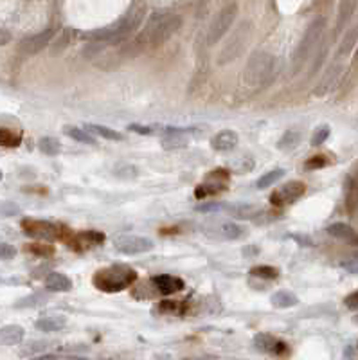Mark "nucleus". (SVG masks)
I'll use <instances>...</instances> for the list:
<instances>
[{
  "mask_svg": "<svg viewBox=\"0 0 358 360\" xmlns=\"http://www.w3.org/2000/svg\"><path fill=\"white\" fill-rule=\"evenodd\" d=\"M9 41V34L4 33V31H0V43H8Z\"/></svg>",
  "mask_w": 358,
  "mask_h": 360,
  "instance_id": "45",
  "label": "nucleus"
},
{
  "mask_svg": "<svg viewBox=\"0 0 358 360\" xmlns=\"http://www.w3.org/2000/svg\"><path fill=\"white\" fill-rule=\"evenodd\" d=\"M187 137L184 133H177V135H166L162 139V148L164 149H180L187 146Z\"/></svg>",
  "mask_w": 358,
  "mask_h": 360,
  "instance_id": "31",
  "label": "nucleus"
},
{
  "mask_svg": "<svg viewBox=\"0 0 358 360\" xmlns=\"http://www.w3.org/2000/svg\"><path fill=\"white\" fill-rule=\"evenodd\" d=\"M340 71H342L340 63L335 62L333 65H331V67L328 69V72L324 74V78H322L321 85H319V87L315 88V94H317V95L326 94V92H328L329 88H331V85H333V83L337 81V78H338V74H340Z\"/></svg>",
  "mask_w": 358,
  "mask_h": 360,
  "instance_id": "21",
  "label": "nucleus"
},
{
  "mask_svg": "<svg viewBox=\"0 0 358 360\" xmlns=\"http://www.w3.org/2000/svg\"><path fill=\"white\" fill-rule=\"evenodd\" d=\"M105 241V234L99 231H83L78 232L74 238H72V247L76 248H87V247H94V245H99Z\"/></svg>",
  "mask_w": 358,
  "mask_h": 360,
  "instance_id": "17",
  "label": "nucleus"
},
{
  "mask_svg": "<svg viewBox=\"0 0 358 360\" xmlns=\"http://www.w3.org/2000/svg\"><path fill=\"white\" fill-rule=\"evenodd\" d=\"M0 180H2V171H0Z\"/></svg>",
  "mask_w": 358,
  "mask_h": 360,
  "instance_id": "48",
  "label": "nucleus"
},
{
  "mask_svg": "<svg viewBox=\"0 0 358 360\" xmlns=\"http://www.w3.org/2000/svg\"><path fill=\"white\" fill-rule=\"evenodd\" d=\"M25 250L34 256H40V258H49L54 254V247L50 243H31V245H25Z\"/></svg>",
  "mask_w": 358,
  "mask_h": 360,
  "instance_id": "34",
  "label": "nucleus"
},
{
  "mask_svg": "<svg viewBox=\"0 0 358 360\" xmlns=\"http://www.w3.org/2000/svg\"><path fill=\"white\" fill-rule=\"evenodd\" d=\"M85 128H87V132H92L95 135L103 137V139H108V141H123L124 139L123 133L108 128V126H103V124H87Z\"/></svg>",
  "mask_w": 358,
  "mask_h": 360,
  "instance_id": "27",
  "label": "nucleus"
},
{
  "mask_svg": "<svg viewBox=\"0 0 358 360\" xmlns=\"http://www.w3.org/2000/svg\"><path fill=\"white\" fill-rule=\"evenodd\" d=\"M300 139H302V133L299 130H288L281 135V139L277 141V149H283V151H292L297 146L300 144Z\"/></svg>",
  "mask_w": 358,
  "mask_h": 360,
  "instance_id": "23",
  "label": "nucleus"
},
{
  "mask_svg": "<svg viewBox=\"0 0 358 360\" xmlns=\"http://www.w3.org/2000/svg\"><path fill=\"white\" fill-rule=\"evenodd\" d=\"M25 330L18 324H8L0 328V344L2 346H17L24 340Z\"/></svg>",
  "mask_w": 358,
  "mask_h": 360,
  "instance_id": "16",
  "label": "nucleus"
},
{
  "mask_svg": "<svg viewBox=\"0 0 358 360\" xmlns=\"http://www.w3.org/2000/svg\"><path fill=\"white\" fill-rule=\"evenodd\" d=\"M22 137L18 133H15L13 130L8 128H0V146H6V148H17L20 144Z\"/></svg>",
  "mask_w": 358,
  "mask_h": 360,
  "instance_id": "33",
  "label": "nucleus"
},
{
  "mask_svg": "<svg viewBox=\"0 0 358 360\" xmlns=\"http://www.w3.org/2000/svg\"><path fill=\"white\" fill-rule=\"evenodd\" d=\"M53 36H54V29H45V31H41V33L34 34V36L27 38V40H24L18 49H20L22 54H27V56L36 54V53H40L45 45H49Z\"/></svg>",
  "mask_w": 358,
  "mask_h": 360,
  "instance_id": "12",
  "label": "nucleus"
},
{
  "mask_svg": "<svg viewBox=\"0 0 358 360\" xmlns=\"http://www.w3.org/2000/svg\"><path fill=\"white\" fill-rule=\"evenodd\" d=\"M250 276H254V278H263V279H277L279 278V270L270 265H258L250 269Z\"/></svg>",
  "mask_w": 358,
  "mask_h": 360,
  "instance_id": "32",
  "label": "nucleus"
},
{
  "mask_svg": "<svg viewBox=\"0 0 358 360\" xmlns=\"http://www.w3.org/2000/svg\"><path fill=\"white\" fill-rule=\"evenodd\" d=\"M114 247L117 252L126 254V256H133V254H144L153 250L155 243L153 240L144 236H137V234H123L114 240Z\"/></svg>",
  "mask_w": 358,
  "mask_h": 360,
  "instance_id": "6",
  "label": "nucleus"
},
{
  "mask_svg": "<svg viewBox=\"0 0 358 360\" xmlns=\"http://www.w3.org/2000/svg\"><path fill=\"white\" fill-rule=\"evenodd\" d=\"M329 161L326 159V155H313V157H310L308 161L304 162V168L306 170H319V168H324V166H328Z\"/></svg>",
  "mask_w": 358,
  "mask_h": 360,
  "instance_id": "37",
  "label": "nucleus"
},
{
  "mask_svg": "<svg viewBox=\"0 0 358 360\" xmlns=\"http://www.w3.org/2000/svg\"><path fill=\"white\" fill-rule=\"evenodd\" d=\"M67 324V317L65 315H45L34 323V328L40 331H45V333H53V331H60L63 330Z\"/></svg>",
  "mask_w": 358,
  "mask_h": 360,
  "instance_id": "18",
  "label": "nucleus"
},
{
  "mask_svg": "<svg viewBox=\"0 0 358 360\" xmlns=\"http://www.w3.org/2000/svg\"><path fill=\"white\" fill-rule=\"evenodd\" d=\"M227 182H229V171L227 170H213L207 175V180L202 182L200 186H196L194 189V196L196 198H207V196L218 195L222 191L227 189Z\"/></svg>",
  "mask_w": 358,
  "mask_h": 360,
  "instance_id": "8",
  "label": "nucleus"
},
{
  "mask_svg": "<svg viewBox=\"0 0 358 360\" xmlns=\"http://www.w3.org/2000/svg\"><path fill=\"white\" fill-rule=\"evenodd\" d=\"M356 41H358V25H354L353 29L347 31L346 36L342 38L340 47H338V53H337L338 58H344V56H347V54L353 50V47L356 45Z\"/></svg>",
  "mask_w": 358,
  "mask_h": 360,
  "instance_id": "25",
  "label": "nucleus"
},
{
  "mask_svg": "<svg viewBox=\"0 0 358 360\" xmlns=\"http://www.w3.org/2000/svg\"><path fill=\"white\" fill-rule=\"evenodd\" d=\"M248 31H250V24H248V22H243L238 29L234 31V34H232L231 40L225 43V47H223L222 53H220L218 60H216V63H218L220 67L231 63L232 60H236L239 54L243 53V49H245L247 40H248Z\"/></svg>",
  "mask_w": 358,
  "mask_h": 360,
  "instance_id": "5",
  "label": "nucleus"
},
{
  "mask_svg": "<svg viewBox=\"0 0 358 360\" xmlns=\"http://www.w3.org/2000/svg\"><path fill=\"white\" fill-rule=\"evenodd\" d=\"M22 229L29 238L41 241H53L60 238V227L58 225L45 222V220H36V218H25L22 220Z\"/></svg>",
  "mask_w": 358,
  "mask_h": 360,
  "instance_id": "7",
  "label": "nucleus"
},
{
  "mask_svg": "<svg viewBox=\"0 0 358 360\" xmlns=\"http://www.w3.org/2000/svg\"><path fill=\"white\" fill-rule=\"evenodd\" d=\"M45 288L49 292H70L72 281H70L69 276L62 272H50L45 278Z\"/></svg>",
  "mask_w": 358,
  "mask_h": 360,
  "instance_id": "19",
  "label": "nucleus"
},
{
  "mask_svg": "<svg viewBox=\"0 0 358 360\" xmlns=\"http://www.w3.org/2000/svg\"><path fill=\"white\" fill-rule=\"evenodd\" d=\"M324 27H326V18L324 17L313 18L312 24L306 27L304 36H302V40L299 41V45H297L295 53H293V58H292L293 74H299L300 69H302V65L308 62V58L312 56L313 50H315V47L321 43Z\"/></svg>",
  "mask_w": 358,
  "mask_h": 360,
  "instance_id": "2",
  "label": "nucleus"
},
{
  "mask_svg": "<svg viewBox=\"0 0 358 360\" xmlns=\"http://www.w3.org/2000/svg\"><path fill=\"white\" fill-rule=\"evenodd\" d=\"M283 177H284V170H283V168L270 170V171H267V173L261 175V177L258 178L255 187H258V189H267V187H270V186H274L276 182H279Z\"/></svg>",
  "mask_w": 358,
  "mask_h": 360,
  "instance_id": "26",
  "label": "nucleus"
},
{
  "mask_svg": "<svg viewBox=\"0 0 358 360\" xmlns=\"http://www.w3.org/2000/svg\"><path fill=\"white\" fill-rule=\"evenodd\" d=\"M203 232L211 238H218V240H238L245 234L241 225L229 222V220H218V222H211L203 227Z\"/></svg>",
  "mask_w": 358,
  "mask_h": 360,
  "instance_id": "9",
  "label": "nucleus"
},
{
  "mask_svg": "<svg viewBox=\"0 0 358 360\" xmlns=\"http://www.w3.org/2000/svg\"><path fill=\"white\" fill-rule=\"evenodd\" d=\"M223 211L229 213L232 218L239 220H252L261 215L260 207L252 205V203H223Z\"/></svg>",
  "mask_w": 358,
  "mask_h": 360,
  "instance_id": "15",
  "label": "nucleus"
},
{
  "mask_svg": "<svg viewBox=\"0 0 358 360\" xmlns=\"http://www.w3.org/2000/svg\"><path fill=\"white\" fill-rule=\"evenodd\" d=\"M254 344L260 351L272 353V355H283V353H286V349H288L283 340L276 339V337L270 335V333H255Z\"/></svg>",
  "mask_w": 358,
  "mask_h": 360,
  "instance_id": "13",
  "label": "nucleus"
},
{
  "mask_svg": "<svg viewBox=\"0 0 358 360\" xmlns=\"http://www.w3.org/2000/svg\"><path fill=\"white\" fill-rule=\"evenodd\" d=\"M15 256H17V248L9 243L0 241V260H13Z\"/></svg>",
  "mask_w": 358,
  "mask_h": 360,
  "instance_id": "40",
  "label": "nucleus"
},
{
  "mask_svg": "<svg viewBox=\"0 0 358 360\" xmlns=\"http://www.w3.org/2000/svg\"><path fill=\"white\" fill-rule=\"evenodd\" d=\"M200 213H218V211H223V203H203V205H198L196 207Z\"/></svg>",
  "mask_w": 358,
  "mask_h": 360,
  "instance_id": "42",
  "label": "nucleus"
},
{
  "mask_svg": "<svg viewBox=\"0 0 358 360\" xmlns=\"http://www.w3.org/2000/svg\"><path fill=\"white\" fill-rule=\"evenodd\" d=\"M236 17H238V4L236 2H227L222 9L218 11V15L214 17V20L211 22L209 31H207V43L209 45H216L234 24Z\"/></svg>",
  "mask_w": 358,
  "mask_h": 360,
  "instance_id": "4",
  "label": "nucleus"
},
{
  "mask_svg": "<svg viewBox=\"0 0 358 360\" xmlns=\"http://www.w3.org/2000/svg\"><path fill=\"white\" fill-rule=\"evenodd\" d=\"M238 142H239L238 133L232 132V130H222V132L211 137V148L214 151H222V153L232 151L238 146Z\"/></svg>",
  "mask_w": 358,
  "mask_h": 360,
  "instance_id": "14",
  "label": "nucleus"
},
{
  "mask_svg": "<svg viewBox=\"0 0 358 360\" xmlns=\"http://www.w3.org/2000/svg\"><path fill=\"white\" fill-rule=\"evenodd\" d=\"M272 306L279 308V310H284V308H293L299 304V297H297L293 292L290 290H279L270 297Z\"/></svg>",
  "mask_w": 358,
  "mask_h": 360,
  "instance_id": "20",
  "label": "nucleus"
},
{
  "mask_svg": "<svg viewBox=\"0 0 358 360\" xmlns=\"http://www.w3.org/2000/svg\"><path fill=\"white\" fill-rule=\"evenodd\" d=\"M356 62H358V50H356Z\"/></svg>",
  "mask_w": 358,
  "mask_h": 360,
  "instance_id": "49",
  "label": "nucleus"
},
{
  "mask_svg": "<svg viewBox=\"0 0 358 360\" xmlns=\"http://www.w3.org/2000/svg\"><path fill=\"white\" fill-rule=\"evenodd\" d=\"M20 213V207L13 202H0V216H15Z\"/></svg>",
  "mask_w": 358,
  "mask_h": 360,
  "instance_id": "38",
  "label": "nucleus"
},
{
  "mask_svg": "<svg viewBox=\"0 0 358 360\" xmlns=\"http://www.w3.org/2000/svg\"><path fill=\"white\" fill-rule=\"evenodd\" d=\"M329 137V126L328 124H322L319 126L312 135V146H321L322 142H326V139Z\"/></svg>",
  "mask_w": 358,
  "mask_h": 360,
  "instance_id": "36",
  "label": "nucleus"
},
{
  "mask_svg": "<svg viewBox=\"0 0 358 360\" xmlns=\"http://www.w3.org/2000/svg\"><path fill=\"white\" fill-rule=\"evenodd\" d=\"M274 71H276V58L270 53L258 50L248 58L245 72H243V79L248 87H261L267 81H270Z\"/></svg>",
  "mask_w": 358,
  "mask_h": 360,
  "instance_id": "3",
  "label": "nucleus"
},
{
  "mask_svg": "<svg viewBox=\"0 0 358 360\" xmlns=\"http://www.w3.org/2000/svg\"><path fill=\"white\" fill-rule=\"evenodd\" d=\"M354 9H356V2H342L340 8H338V20H337V29H335V33L338 34L344 31V27L347 25L349 18L353 17Z\"/></svg>",
  "mask_w": 358,
  "mask_h": 360,
  "instance_id": "24",
  "label": "nucleus"
},
{
  "mask_svg": "<svg viewBox=\"0 0 358 360\" xmlns=\"http://www.w3.org/2000/svg\"><path fill=\"white\" fill-rule=\"evenodd\" d=\"M292 238H293V240L299 241L300 247H313V241L310 240L308 236H299V234H292Z\"/></svg>",
  "mask_w": 358,
  "mask_h": 360,
  "instance_id": "44",
  "label": "nucleus"
},
{
  "mask_svg": "<svg viewBox=\"0 0 358 360\" xmlns=\"http://www.w3.org/2000/svg\"><path fill=\"white\" fill-rule=\"evenodd\" d=\"M326 232H328L329 236L337 238V240H346V241H351L354 236H356L354 229L351 227V225H347V224H342V222H337V224L328 225Z\"/></svg>",
  "mask_w": 358,
  "mask_h": 360,
  "instance_id": "22",
  "label": "nucleus"
},
{
  "mask_svg": "<svg viewBox=\"0 0 358 360\" xmlns=\"http://www.w3.org/2000/svg\"><path fill=\"white\" fill-rule=\"evenodd\" d=\"M38 148H40L41 153L49 155V157H54V155H58L62 151V144H60L56 137H41L38 141Z\"/></svg>",
  "mask_w": 358,
  "mask_h": 360,
  "instance_id": "29",
  "label": "nucleus"
},
{
  "mask_svg": "<svg viewBox=\"0 0 358 360\" xmlns=\"http://www.w3.org/2000/svg\"><path fill=\"white\" fill-rule=\"evenodd\" d=\"M114 175L117 178H123V180H132V178L139 177V168L130 162H119V164L114 166Z\"/></svg>",
  "mask_w": 358,
  "mask_h": 360,
  "instance_id": "28",
  "label": "nucleus"
},
{
  "mask_svg": "<svg viewBox=\"0 0 358 360\" xmlns=\"http://www.w3.org/2000/svg\"><path fill=\"white\" fill-rule=\"evenodd\" d=\"M344 302H346V306L351 308V310H358V290L356 292H353L351 295H347Z\"/></svg>",
  "mask_w": 358,
  "mask_h": 360,
  "instance_id": "43",
  "label": "nucleus"
},
{
  "mask_svg": "<svg viewBox=\"0 0 358 360\" xmlns=\"http://www.w3.org/2000/svg\"><path fill=\"white\" fill-rule=\"evenodd\" d=\"M137 281V270L130 265H112L107 269H101L94 274L92 283L97 290L107 294H116L121 290H126Z\"/></svg>",
  "mask_w": 358,
  "mask_h": 360,
  "instance_id": "1",
  "label": "nucleus"
},
{
  "mask_svg": "<svg viewBox=\"0 0 358 360\" xmlns=\"http://www.w3.org/2000/svg\"><path fill=\"white\" fill-rule=\"evenodd\" d=\"M34 360H58L54 355H45V356H40V358H34Z\"/></svg>",
  "mask_w": 358,
  "mask_h": 360,
  "instance_id": "46",
  "label": "nucleus"
},
{
  "mask_svg": "<svg viewBox=\"0 0 358 360\" xmlns=\"http://www.w3.org/2000/svg\"><path fill=\"white\" fill-rule=\"evenodd\" d=\"M254 168V159L252 157H243L241 161L236 164V171L238 173H245V171H250Z\"/></svg>",
  "mask_w": 358,
  "mask_h": 360,
  "instance_id": "41",
  "label": "nucleus"
},
{
  "mask_svg": "<svg viewBox=\"0 0 358 360\" xmlns=\"http://www.w3.org/2000/svg\"><path fill=\"white\" fill-rule=\"evenodd\" d=\"M65 135H69L70 139H74L78 142H83V144H95V139L83 128H76V126H65L63 128Z\"/></svg>",
  "mask_w": 358,
  "mask_h": 360,
  "instance_id": "30",
  "label": "nucleus"
},
{
  "mask_svg": "<svg viewBox=\"0 0 358 360\" xmlns=\"http://www.w3.org/2000/svg\"><path fill=\"white\" fill-rule=\"evenodd\" d=\"M155 290L159 292L161 295H171V294H177L180 290H184L185 283L184 279L177 278V276H169V274H162V276H153L149 279Z\"/></svg>",
  "mask_w": 358,
  "mask_h": 360,
  "instance_id": "11",
  "label": "nucleus"
},
{
  "mask_svg": "<svg viewBox=\"0 0 358 360\" xmlns=\"http://www.w3.org/2000/svg\"><path fill=\"white\" fill-rule=\"evenodd\" d=\"M326 54H328V43L322 45V49L319 50L317 58H315V62H313V65H312V72H310L312 76L315 74V72H319V69H321L322 63H324V60H326Z\"/></svg>",
  "mask_w": 358,
  "mask_h": 360,
  "instance_id": "39",
  "label": "nucleus"
},
{
  "mask_svg": "<svg viewBox=\"0 0 358 360\" xmlns=\"http://www.w3.org/2000/svg\"><path fill=\"white\" fill-rule=\"evenodd\" d=\"M130 132L140 133V135H157V133H162V126H144V124H130L128 126Z\"/></svg>",
  "mask_w": 358,
  "mask_h": 360,
  "instance_id": "35",
  "label": "nucleus"
},
{
  "mask_svg": "<svg viewBox=\"0 0 358 360\" xmlns=\"http://www.w3.org/2000/svg\"><path fill=\"white\" fill-rule=\"evenodd\" d=\"M304 193H306V184L300 182V180H292V182L277 187L270 195V202L274 203V205H286V203H292L295 202V200H299Z\"/></svg>",
  "mask_w": 358,
  "mask_h": 360,
  "instance_id": "10",
  "label": "nucleus"
},
{
  "mask_svg": "<svg viewBox=\"0 0 358 360\" xmlns=\"http://www.w3.org/2000/svg\"><path fill=\"white\" fill-rule=\"evenodd\" d=\"M155 360H171L169 356H155Z\"/></svg>",
  "mask_w": 358,
  "mask_h": 360,
  "instance_id": "47",
  "label": "nucleus"
}]
</instances>
